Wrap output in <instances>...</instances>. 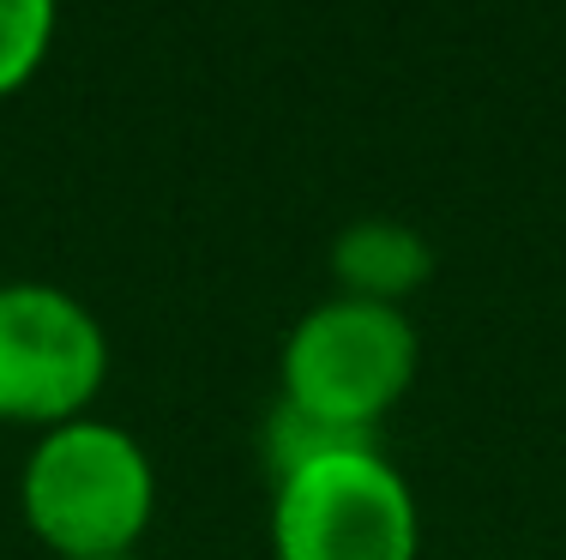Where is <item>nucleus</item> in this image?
Returning <instances> with one entry per match:
<instances>
[{"label":"nucleus","mask_w":566,"mask_h":560,"mask_svg":"<svg viewBox=\"0 0 566 560\" xmlns=\"http://www.w3.org/2000/svg\"><path fill=\"white\" fill-rule=\"evenodd\" d=\"M428 277H434V247H428L422 230H410L398 218H356L332 235V284H338V296L403 308Z\"/></svg>","instance_id":"nucleus-5"},{"label":"nucleus","mask_w":566,"mask_h":560,"mask_svg":"<svg viewBox=\"0 0 566 560\" xmlns=\"http://www.w3.org/2000/svg\"><path fill=\"white\" fill-rule=\"evenodd\" d=\"M61 0H0V103L19 97L55 55Z\"/></svg>","instance_id":"nucleus-6"},{"label":"nucleus","mask_w":566,"mask_h":560,"mask_svg":"<svg viewBox=\"0 0 566 560\" xmlns=\"http://www.w3.org/2000/svg\"><path fill=\"white\" fill-rule=\"evenodd\" d=\"M19 518L55 560L139 554L157 518V464L145 440L97 410L36 434L19 464Z\"/></svg>","instance_id":"nucleus-1"},{"label":"nucleus","mask_w":566,"mask_h":560,"mask_svg":"<svg viewBox=\"0 0 566 560\" xmlns=\"http://www.w3.org/2000/svg\"><path fill=\"white\" fill-rule=\"evenodd\" d=\"M115 560H145V554H115Z\"/></svg>","instance_id":"nucleus-7"},{"label":"nucleus","mask_w":566,"mask_h":560,"mask_svg":"<svg viewBox=\"0 0 566 560\" xmlns=\"http://www.w3.org/2000/svg\"><path fill=\"white\" fill-rule=\"evenodd\" d=\"M422 506L380 440H338L272 476V560H416Z\"/></svg>","instance_id":"nucleus-3"},{"label":"nucleus","mask_w":566,"mask_h":560,"mask_svg":"<svg viewBox=\"0 0 566 560\" xmlns=\"http://www.w3.org/2000/svg\"><path fill=\"white\" fill-rule=\"evenodd\" d=\"M422 373V331L403 308L332 289L277 350V404L344 440H374Z\"/></svg>","instance_id":"nucleus-2"},{"label":"nucleus","mask_w":566,"mask_h":560,"mask_svg":"<svg viewBox=\"0 0 566 560\" xmlns=\"http://www.w3.org/2000/svg\"><path fill=\"white\" fill-rule=\"evenodd\" d=\"M109 380V331L61 284H0V422L61 429L91 416Z\"/></svg>","instance_id":"nucleus-4"}]
</instances>
